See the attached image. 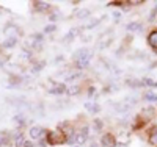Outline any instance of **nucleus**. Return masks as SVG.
Listing matches in <instances>:
<instances>
[{
  "label": "nucleus",
  "mask_w": 157,
  "mask_h": 147,
  "mask_svg": "<svg viewBox=\"0 0 157 147\" xmlns=\"http://www.w3.org/2000/svg\"><path fill=\"white\" fill-rule=\"evenodd\" d=\"M74 58H75L77 61H83V60L91 61V58H93V52H91L90 49H86V47L77 49V50L74 52Z\"/></svg>",
  "instance_id": "nucleus-1"
},
{
  "label": "nucleus",
  "mask_w": 157,
  "mask_h": 147,
  "mask_svg": "<svg viewBox=\"0 0 157 147\" xmlns=\"http://www.w3.org/2000/svg\"><path fill=\"white\" fill-rule=\"evenodd\" d=\"M43 133H44V128H43V127L35 125V127L30 128V138H32V139H38V138L43 136Z\"/></svg>",
  "instance_id": "nucleus-2"
},
{
  "label": "nucleus",
  "mask_w": 157,
  "mask_h": 147,
  "mask_svg": "<svg viewBox=\"0 0 157 147\" xmlns=\"http://www.w3.org/2000/svg\"><path fill=\"white\" fill-rule=\"evenodd\" d=\"M102 145L104 147H113V144H115V139H113V136L112 135H105V136H102Z\"/></svg>",
  "instance_id": "nucleus-3"
},
{
  "label": "nucleus",
  "mask_w": 157,
  "mask_h": 147,
  "mask_svg": "<svg viewBox=\"0 0 157 147\" xmlns=\"http://www.w3.org/2000/svg\"><path fill=\"white\" fill-rule=\"evenodd\" d=\"M85 110L90 111V113H99V111H101V106H99L98 103H90V102H86V103H85Z\"/></svg>",
  "instance_id": "nucleus-4"
},
{
  "label": "nucleus",
  "mask_w": 157,
  "mask_h": 147,
  "mask_svg": "<svg viewBox=\"0 0 157 147\" xmlns=\"http://www.w3.org/2000/svg\"><path fill=\"white\" fill-rule=\"evenodd\" d=\"M141 28H143V25L140 22H130V24H127V30L129 31H141Z\"/></svg>",
  "instance_id": "nucleus-5"
},
{
  "label": "nucleus",
  "mask_w": 157,
  "mask_h": 147,
  "mask_svg": "<svg viewBox=\"0 0 157 147\" xmlns=\"http://www.w3.org/2000/svg\"><path fill=\"white\" fill-rule=\"evenodd\" d=\"M50 94H54V96H60V94H63L64 92V86L63 85H57V86H54V88H50Z\"/></svg>",
  "instance_id": "nucleus-6"
},
{
  "label": "nucleus",
  "mask_w": 157,
  "mask_h": 147,
  "mask_svg": "<svg viewBox=\"0 0 157 147\" xmlns=\"http://www.w3.org/2000/svg\"><path fill=\"white\" fill-rule=\"evenodd\" d=\"M16 42H17V39H16L14 36H11V38H6L5 41H3V46L8 47V49H11V47H14V46H16Z\"/></svg>",
  "instance_id": "nucleus-7"
},
{
  "label": "nucleus",
  "mask_w": 157,
  "mask_h": 147,
  "mask_svg": "<svg viewBox=\"0 0 157 147\" xmlns=\"http://www.w3.org/2000/svg\"><path fill=\"white\" fill-rule=\"evenodd\" d=\"M102 19H104V17H101V19H96V20H91L90 24H86V25H85V28H86V30H91V28H94L96 25H99V24L102 22Z\"/></svg>",
  "instance_id": "nucleus-8"
},
{
  "label": "nucleus",
  "mask_w": 157,
  "mask_h": 147,
  "mask_svg": "<svg viewBox=\"0 0 157 147\" xmlns=\"http://www.w3.org/2000/svg\"><path fill=\"white\" fill-rule=\"evenodd\" d=\"M6 144H8V135H6V131H0V147L6 145Z\"/></svg>",
  "instance_id": "nucleus-9"
},
{
  "label": "nucleus",
  "mask_w": 157,
  "mask_h": 147,
  "mask_svg": "<svg viewBox=\"0 0 157 147\" xmlns=\"http://www.w3.org/2000/svg\"><path fill=\"white\" fill-rule=\"evenodd\" d=\"M148 41H149V44H151V46L157 47V31H154V33H151V35H149Z\"/></svg>",
  "instance_id": "nucleus-10"
},
{
  "label": "nucleus",
  "mask_w": 157,
  "mask_h": 147,
  "mask_svg": "<svg viewBox=\"0 0 157 147\" xmlns=\"http://www.w3.org/2000/svg\"><path fill=\"white\" fill-rule=\"evenodd\" d=\"M77 31H78L77 28H74V30H71V31H69V33H68L66 36H64V38H63V41H71V39H74V36L77 35Z\"/></svg>",
  "instance_id": "nucleus-11"
},
{
  "label": "nucleus",
  "mask_w": 157,
  "mask_h": 147,
  "mask_svg": "<svg viewBox=\"0 0 157 147\" xmlns=\"http://www.w3.org/2000/svg\"><path fill=\"white\" fill-rule=\"evenodd\" d=\"M145 100H148V102H157V94H154V92H148V94H145Z\"/></svg>",
  "instance_id": "nucleus-12"
},
{
  "label": "nucleus",
  "mask_w": 157,
  "mask_h": 147,
  "mask_svg": "<svg viewBox=\"0 0 157 147\" xmlns=\"http://www.w3.org/2000/svg\"><path fill=\"white\" fill-rule=\"evenodd\" d=\"M85 141H86V131L80 133V135L77 136V144H83Z\"/></svg>",
  "instance_id": "nucleus-13"
},
{
  "label": "nucleus",
  "mask_w": 157,
  "mask_h": 147,
  "mask_svg": "<svg viewBox=\"0 0 157 147\" xmlns=\"http://www.w3.org/2000/svg\"><path fill=\"white\" fill-rule=\"evenodd\" d=\"M77 92H78V86H69L68 88V94L69 96H75Z\"/></svg>",
  "instance_id": "nucleus-14"
},
{
  "label": "nucleus",
  "mask_w": 157,
  "mask_h": 147,
  "mask_svg": "<svg viewBox=\"0 0 157 147\" xmlns=\"http://www.w3.org/2000/svg\"><path fill=\"white\" fill-rule=\"evenodd\" d=\"M78 17H86V16H90V11L88 9H83V11H78V14H77Z\"/></svg>",
  "instance_id": "nucleus-15"
},
{
  "label": "nucleus",
  "mask_w": 157,
  "mask_h": 147,
  "mask_svg": "<svg viewBox=\"0 0 157 147\" xmlns=\"http://www.w3.org/2000/svg\"><path fill=\"white\" fill-rule=\"evenodd\" d=\"M24 144H25V141H24V138L19 135V138L16 139V145H17V147H19V145H21V147H24Z\"/></svg>",
  "instance_id": "nucleus-16"
},
{
  "label": "nucleus",
  "mask_w": 157,
  "mask_h": 147,
  "mask_svg": "<svg viewBox=\"0 0 157 147\" xmlns=\"http://www.w3.org/2000/svg\"><path fill=\"white\" fill-rule=\"evenodd\" d=\"M21 55H22V58H24V60H29V58L32 57V53H29L27 50H22V52H21Z\"/></svg>",
  "instance_id": "nucleus-17"
},
{
  "label": "nucleus",
  "mask_w": 157,
  "mask_h": 147,
  "mask_svg": "<svg viewBox=\"0 0 157 147\" xmlns=\"http://www.w3.org/2000/svg\"><path fill=\"white\" fill-rule=\"evenodd\" d=\"M54 30H55V25H47L44 28V33H52Z\"/></svg>",
  "instance_id": "nucleus-18"
},
{
  "label": "nucleus",
  "mask_w": 157,
  "mask_h": 147,
  "mask_svg": "<svg viewBox=\"0 0 157 147\" xmlns=\"http://www.w3.org/2000/svg\"><path fill=\"white\" fill-rule=\"evenodd\" d=\"M14 122L22 125V124H24V117H22V116H14Z\"/></svg>",
  "instance_id": "nucleus-19"
},
{
  "label": "nucleus",
  "mask_w": 157,
  "mask_h": 147,
  "mask_svg": "<svg viewBox=\"0 0 157 147\" xmlns=\"http://www.w3.org/2000/svg\"><path fill=\"white\" fill-rule=\"evenodd\" d=\"M113 17H115V20H120L121 19V13L120 11H113Z\"/></svg>",
  "instance_id": "nucleus-20"
},
{
  "label": "nucleus",
  "mask_w": 157,
  "mask_h": 147,
  "mask_svg": "<svg viewBox=\"0 0 157 147\" xmlns=\"http://www.w3.org/2000/svg\"><path fill=\"white\" fill-rule=\"evenodd\" d=\"M145 83L149 86H157V82H154V80H145Z\"/></svg>",
  "instance_id": "nucleus-21"
},
{
  "label": "nucleus",
  "mask_w": 157,
  "mask_h": 147,
  "mask_svg": "<svg viewBox=\"0 0 157 147\" xmlns=\"http://www.w3.org/2000/svg\"><path fill=\"white\" fill-rule=\"evenodd\" d=\"M36 5H38V9H46L49 6L47 3H36Z\"/></svg>",
  "instance_id": "nucleus-22"
},
{
  "label": "nucleus",
  "mask_w": 157,
  "mask_h": 147,
  "mask_svg": "<svg viewBox=\"0 0 157 147\" xmlns=\"http://www.w3.org/2000/svg\"><path fill=\"white\" fill-rule=\"evenodd\" d=\"M155 11H157V6H155V8H152V11H151V16H149V20H154V16H155Z\"/></svg>",
  "instance_id": "nucleus-23"
},
{
  "label": "nucleus",
  "mask_w": 157,
  "mask_h": 147,
  "mask_svg": "<svg viewBox=\"0 0 157 147\" xmlns=\"http://www.w3.org/2000/svg\"><path fill=\"white\" fill-rule=\"evenodd\" d=\"M151 144H157V133H154L151 136Z\"/></svg>",
  "instance_id": "nucleus-24"
},
{
  "label": "nucleus",
  "mask_w": 157,
  "mask_h": 147,
  "mask_svg": "<svg viewBox=\"0 0 157 147\" xmlns=\"http://www.w3.org/2000/svg\"><path fill=\"white\" fill-rule=\"evenodd\" d=\"M24 147H35V145H33L32 142H25V144H24Z\"/></svg>",
  "instance_id": "nucleus-25"
}]
</instances>
